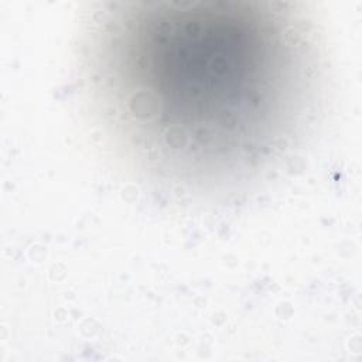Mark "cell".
Listing matches in <instances>:
<instances>
[{"instance_id": "6da1fadb", "label": "cell", "mask_w": 362, "mask_h": 362, "mask_svg": "<svg viewBox=\"0 0 362 362\" xmlns=\"http://www.w3.org/2000/svg\"><path fill=\"white\" fill-rule=\"evenodd\" d=\"M93 38L102 110L137 158L184 182L257 170L304 112L310 49L280 3H120Z\"/></svg>"}]
</instances>
